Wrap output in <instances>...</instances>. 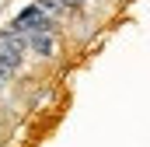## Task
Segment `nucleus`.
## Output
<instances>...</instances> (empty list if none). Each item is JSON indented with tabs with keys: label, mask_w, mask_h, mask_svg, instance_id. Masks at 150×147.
Returning a JSON list of instances; mask_svg holds the SVG:
<instances>
[{
	"label": "nucleus",
	"mask_w": 150,
	"mask_h": 147,
	"mask_svg": "<svg viewBox=\"0 0 150 147\" xmlns=\"http://www.w3.org/2000/svg\"><path fill=\"white\" fill-rule=\"evenodd\" d=\"M52 25H56V21H52L38 4H32V7H25L7 28H11L14 35H38V32H52Z\"/></svg>",
	"instance_id": "f257e3e1"
},
{
	"label": "nucleus",
	"mask_w": 150,
	"mask_h": 147,
	"mask_svg": "<svg viewBox=\"0 0 150 147\" xmlns=\"http://www.w3.org/2000/svg\"><path fill=\"white\" fill-rule=\"evenodd\" d=\"M28 49L38 53V56H52L56 42H52V32H38V35H28Z\"/></svg>",
	"instance_id": "f03ea898"
},
{
	"label": "nucleus",
	"mask_w": 150,
	"mask_h": 147,
	"mask_svg": "<svg viewBox=\"0 0 150 147\" xmlns=\"http://www.w3.org/2000/svg\"><path fill=\"white\" fill-rule=\"evenodd\" d=\"M35 4L42 7V11H45V14H49V18H56V14H63V11H67L59 0H35Z\"/></svg>",
	"instance_id": "7ed1b4c3"
},
{
	"label": "nucleus",
	"mask_w": 150,
	"mask_h": 147,
	"mask_svg": "<svg viewBox=\"0 0 150 147\" xmlns=\"http://www.w3.org/2000/svg\"><path fill=\"white\" fill-rule=\"evenodd\" d=\"M63 7H77V4H84V0H59Z\"/></svg>",
	"instance_id": "20e7f679"
}]
</instances>
